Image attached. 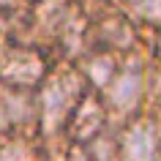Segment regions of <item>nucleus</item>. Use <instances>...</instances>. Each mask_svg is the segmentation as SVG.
<instances>
[{"label":"nucleus","instance_id":"1","mask_svg":"<svg viewBox=\"0 0 161 161\" xmlns=\"http://www.w3.org/2000/svg\"><path fill=\"white\" fill-rule=\"evenodd\" d=\"M87 90L90 87L85 85L82 74L68 60H58L52 71L44 76V82L33 90L36 104L33 131L38 134L47 150L52 145H60V136H63V128H66L71 112L76 109V104L82 101Z\"/></svg>","mask_w":161,"mask_h":161},{"label":"nucleus","instance_id":"2","mask_svg":"<svg viewBox=\"0 0 161 161\" xmlns=\"http://www.w3.org/2000/svg\"><path fill=\"white\" fill-rule=\"evenodd\" d=\"M150 85H153V63L147 49L120 58L115 76L98 90V98H101L104 109L109 112L115 126L150 109Z\"/></svg>","mask_w":161,"mask_h":161},{"label":"nucleus","instance_id":"3","mask_svg":"<svg viewBox=\"0 0 161 161\" xmlns=\"http://www.w3.org/2000/svg\"><path fill=\"white\" fill-rule=\"evenodd\" d=\"M55 63L58 60L44 47L0 33V82L3 85L33 93Z\"/></svg>","mask_w":161,"mask_h":161},{"label":"nucleus","instance_id":"4","mask_svg":"<svg viewBox=\"0 0 161 161\" xmlns=\"http://www.w3.org/2000/svg\"><path fill=\"white\" fill-rule=\"evenodd\" d=\"M90 47L126 58L139 49H147V33L123 8H118L87 22V49Z\"/></svg>","mask_w":161,"mask_h":161},{"label":"nucleus","instance_id":"5","mask_svg":"<svg viewBox=\"0 0 161 161\" xmlns=\"http://www.w3.org/2000/svg\"><path fill=\"white\" fill-rule=\"evenodd\" d=\"M118 161H161V120L153 109L115 126Z\"/></svg>","mask_w":161,"mask_h":161},{"label":"nucleus","instance_id":"6","mask_svg":"<svg viewBox=\"0 0 161 161\" xmlns=\"http://www.w3.org/2000/svg\"><path fill=\"white\" fill-rule=\"evenodd\" d=\"M109 126H115V123H112L109 112L104 109L98 93L87 90L82 96V101L76 104V109L71 112V118H68L66 128H63L60 142L63 145H85L93 136H98L101 131H107Z\"/></svg>","mask_w":161,"mask_h":161},{"label":"nucleus","instance_id":"7","mask_svg":"<svg viewBox=\"0 0 161 161\" xmlns=\"http://www.w3.org/2000/svg\"><path fill=\"white\" fill-rule=\"evenodd\" d=\"M33 123H36L33 93L14 90V87L0 82V136L33 128Z\"/></svg>","mask_w":161,"mask_h":161},{"label":"nucleus","instance_id":"8","mask_svg":"<svg viewBox=\"0 0 161 161\" xmlns=\"http://www.w3.org/2000/svg\"><path fill=\"white\" fill-rule=\"evenodd\" d=\"M71 63H74L76 71L82 74L85 85L98 93L112 76H115V71H118V66H120V58H118V55H112V52L93 49V47H90V49H85L76 60H71Z\"/></svg>","mask_w":161,"mask_h":161},{"label":"nucleus","instance_id":"9","mask_svg":"<svg viewBox=\"0 0 161 161\" xmlns=\"http://www.w3.org/2000/svg\"><path fill=\"white\" fill-rule=\"evenodd\" d=\"M0 161H49V150L33 128H25L0 136Z\"/></svg>","mask_w":161,"mask_h":161},{"label":"nucleus","instance_id":"10","mask_svg":"<svg viewBox=\"0 0 161 161\" xmlns=\"http://www.w3.org/2000/svg\"><path fill=\"white\" fill-rule=\"evenodd\" d=\"M118 3L145 33L161 27V0H118Z\"/></svg>","mask_w":161,"mask_h":161},{"label":"nucleus","instance_id":"11","mask_svg":"<svg viewBox=\"0 0 161 161\" xmlns=\"http://www.w3.org/2000/svg\"><path fill=\"white\" fill-rule=\"evenodd\" d=\"M71 3H74L76 8L87 17V22H90V19L104 17V14H109V11H118V8H120L118 0H71Z\"/></svg>","mask_w":161,"mask_h":161},{"label":"nucleus","instance_id":"12","mask_svg":"<svg viewBox=\"0 0 161 161\" xmlns=\"http://www.w3.org/2000/svg\"><path fill=\"white\" fill-rule=\"evenodd\" d=\"M30 8L25 0H0V27L11 25L14 19H19L25 11Z\"/></svg>","mask_w":161,"mask_h":161},{"label":"nucleus","instance_id":"13","mask_svg":"<svg viewBox=\"0 0 161 161\" xmlns=\"http://www.w3.org/2000/svg\"><path fill=\"white\" fill-rule=\"evenodd\" d=\"M147 55L156 66H161V27L150 33V47H147Z\"/></svg>","mask_w":161,"mask_h":161},{"label":"nucleus","instance_id":"14","mask_svg":"<svg viewBox=\"0 0 161 161\" xmlns=\"http://www.w3.org/2000/svg\"><path fill=\"white\" fill-rule=\"evenodd\" d=\"M25 3L33 8V6H44V3H52V0H25Z\"/></svg>","mask_w":161,"mask_h":161},{"label":"nucleus","instance_id":"15","mask_svg":"<svg viewBox=\"0 0 161 161\" xmlns=\"http://www.w3.org/2000/svg\"><path fill=\"white\" fill-rule=\"evenodd\" d=\"M150 109L156 112V115H158V120H161V101H156V104H153V107H150Z\"/></svg>","mask_w":161,"mask_h":161}]
</instances>
